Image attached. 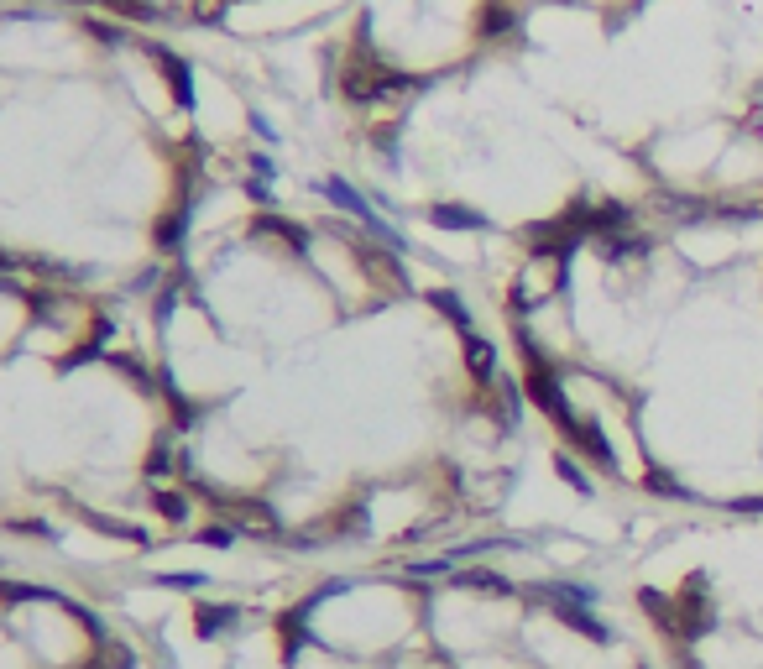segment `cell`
<instances>
[{
  "label": "cell",
  "instance_id": "cell-1",
  "mask_svg": "<svg viewBox=\"0 0 763 669\" xmlns=\"http://www.w3.org/2000/svg\"><path fill=\"white\" fill-rule=\"evenodd\" d=\"M319 194H325V199L335 204V210H345V215H351V220H356V225L366 230V236H372V241H382L387 251H398V257L408 251V236H403L398 225H387V220H382V215L372 210V199H366V194L356 189L351 178H340V173L319 178Z\"/></svg>",
  "mask_w": 763,
  "mask_h": 669
},
{
  "label": "cell",
  "instance_id": "cell-2",
  "mask_svg": "<svg viewBox=\"0 0 763 669\" xmlns=\"http://www.w3.org/2000/svg\"><path fill=\"white\" fill-rule=\"evenodd\" d=\"M565 450H575V455H586L596 471H607V476H622V460H617V450H612V440H607V429H601L591 413H586V424H581V434L565 445Z\"/></svg>",
  "mask_w": 763,
  "mask_h": 669
},
{
  "label": "cell",
  "instance_id": "cell-3",
  "mask_svg": "<svg viewBox=\"0 0 763 669\" xmlns=\"http://www.w3.org/2000/svg\"><path fill=\"white\" fill-rule=\"evenodd\" d=\"M549 617L560 622V628H570V633H581L586 643H596V649H607V643L617 638L607 622L596 617V607H570V602H549Z\"/></svg>",
  "mask_w": 763,
  "mask_h": 669
},
{
  "label": "cell",
  "instance_id": "cell-4",
  "mask_svg": "<svg viewBox=\"0 0 763 669\" xmlns=\"http://www.w3.org/2000/svg\"><path fill=\"white\" fill-rule=\"evenodd\" d=\"M460 356H466V377L481 387V392H492L497 377H502V361H497V345L487 335H466V345H460Z\"/></svg>",
  "mask_w": 763,
  "mask_h": 669
},
{
  "label": "cell",
  "instance_id": "cell-5",
  "mask_svg": "<svg viewBox=\"0 0 763 669\" xmlns=\"http://www.w3.org/2000/svg\"><path fill=\"white\" fill-rule=\"evenodd\" d=\"M147 53H152V63H163V79L173 89V105L178 110H194V68L183 63L173 48H163V42H147Z\"/></svg>",
  "mask_w": 763,
  "mask_h": 669
},
{
  "label": "cell",
  "instance_id": "cell-6",
  "mask_svg": "<svg viewBox=\"0 0 763 669\" xmlns=\"http://www.w3.org/2000/svg\"><path fill=\"white\" fill-rule=\"evenodd\" d=\"M424 220L434 230H492V220L476 210V204H460V199H439L424 210Z\"/></svg>",
  "mask_w": 763,
  "mask_h": 669
},
{
  "label": "cell",
  "instance_id": "cell-7",
  "mask_svg": "<svg viewBox=\"0 0 763 669\" xmlns=\"http://www.w3.org/2000/svg\"><path fill=\"white\" fill-rule=\"evenodd\" d=\"M450 586H460V591H487V596H502V602H513V596H523V586H518V581H507L502 570H487V565L455 570V575H450Z\"/></svg>",
  "mask_w": 763,
  "mask_h": 669
},
{
  "label": "cell",
  "instance_id": "cell-8",
  "mask_svg": "<svg viewBox=\"0 0 763 669\" xmlns=\"http://www.w3.org/2000/svg\"><path fill=\"white\" fill-rule=\"evenodd\" d=\"M518 27H523V16L507 6V0H487V6H481V16H476L481 42H507V37H518Z\"/></svg>",
  "mask_w": 763,
  "mask_h": 669
},
{
  "label": "cell",
  "instance_id": "cell-9",
  "mask_svg": "<svg viewBox=\"0 0 763 669\" xmlns=\"http://www.w3.org/2000/svg\"><path fill=\"white\" fill-rule=\"evenodd\" d=\"M429 309H434V314H445V319H450V325L460 330V340H466V335H476V319H471V304H466V298H460L455 288H429Z\"/></svg>",
  "mask_w": 763,
  "mask_h": 669
},
{
  "label": "cell",
  "instance_id": "cell-10",
  "mask_svg": "<svg viewBox=\"0 0 763 669\" xmlns=\"http://www.w3.org/2000/svg\"><path fill=\"white\" fill-rule=\"evenodd\" d=\"M638 487H643V492H654V497H669V502H696V492H690L675 471H664L659 460H649V466H643Z\"/></svg>",
  "mask_w": 763,
  "mask_h": 669
},
{
  "label": "cell",
  "instance_id": "cell-11",
  "mask_svg": "<svg viewBox=\"0 0 763 669\" xmlns=\"http://www.w3.org/2000/svg\"><path fill=\"white\" fill-rule=\"evenodd\" d=\"M183 230H189V199H183L178 210H168L163 220L152 225V241H157V251H168V257H173V251L183 246Z\"/></svg>",
  "mask_w": 763,
  "mask_h": 669
},
{
  "label": "cell",
  "instance_id": "cell-12",
  "mask_svg": "<svg viewBox=\"0 0 763 669\" xmlns=\"http://www.w3.org/2000/svg\"><path fill=\"white\" fill-rule=\"evenodd\" d=\"M554 476L565 481V487L575 492V497H591L596 492V481H591V471L581 466V460H575L570 450H554Z\"/></svg>",
  "mask_w": 763,
  "mask_h": 669
},
{
  "label": "cell",
  "instance_id": "cell-13",
  "mask_svg": "<svg viewBox=\"0 0 763 669\" xmlns=\"http://www.w3.org/2000/svg\"><path fill=\"white\" fill-rule=\"evenodd\" d=\"M241 622V607H199L194 612V633L199 638H220L225 628H236Z\"/></svg>",
  "mask_w": 763,
  "mask_h": 669
},
{
  "label": "cell",
  "instance_id": "cell-14",
  "mask_svg": "<svg viewBox=\"0 0 763 669\" xmlns=\"http://www.w3.org/2000/svg\"><path fill=\"white\" fill-rule=\"evenodd\" d=\"M100 6L115 11V16H126V21H157V16H168L163 0H100Z\"/></svg>",
  "mask_w": 763,
  "mask_h": 669
},
{
  "label": "cell",
  "instance_id": "cell-15",
  "mask_svg": "<svg viewBox=\"0 0 763 669\" xmlns=\"http://www.w3.org/2000/svg\"><path fill=\"white\" fill-rule=\"evenodd\" d=\"M257 230H262V236L288 241L293 251H309V230H304V225H293V220H277V215H267V220H257Z\"/></svg>",
  "mask_w": 763,
  "mask_h": 669
},
{
  "label": "cell",
  "instance_id": "cell-16",
  "mask_svg": "<svg viewBox=\"0 0 763 669\" xmlns=\"http://www.w3.org/2000/svg\"><path fill=\"white\" fill-rule=\"evenodd\" d=\"M152 507H157V513H163L168 523H183V518H189V497H178L173 487H157V492H152Z\"/></svg>",
  "mask_w": 763,
  "mask_h": 669
},
{
  "label": "cell",
  "instance_id": "cell-17",
  "mask_svg": "<svg viewBox=\"0 0 763 669\" xmlns=\"http://www.w3.org/2000/svg\"><path fill=\"white\" fill-rule=\"evenodd\" d=\"M157 581L173 591H204V575H194V570H173V575H157Z\"/></svg>",
  "mask_w": 763,
  "mask_h": 669
},
{
  "label": "cell",
  "instance_id": "cell-18",
  "mask_svg": "<svg viewBox=\"0 0 763 669\" xmlns=\"http://www.w3.org/2000/svg\"><path fill=\"white\" fill-rule=\"evenodd\" d=\"M199 539L210 544V549H230V544H236V528H225V523H210V528H204Z\"/></svg>",
  "mask_w": 763,
  "mask_h": 669
},
{
  "label": "cell",
  "instance_id": "cell-19",
  "mask_svg": "<svg viewBox=\"0 0 763 669\" xmlns=\"http://www.w3.org/2000/svg\"><path fill=\"white\" fill-rule=\"evenodd\" d=\"M727 513H743V518H763V492H753V497H732V502H727Z\"/></svg>",
  "mask_w": 763,
  "mask_h": 669
},
{
  "label": "cell",
  "instance_id": "cell-20",
  "mask_svg": "<svg viewBox=\"0 0 763 669\" xmlns=\"http://www.w3.org/2000/svg\"><path fill=\"white\" fill-rule=\"evenodd\" d=\"M168 466H173V445H168V440H163V445H157V450H152V455H147V476H163V471H168Z\"/></svg>",
  "mask_w": 763,
  "mask_h": 669
},
{
  "label": "cell",
  "instance_id": "cell-21",
  "mask_svg": "<svg viewBox=\"0 0 763 669\" xmlns=\"http://www.w3.org/2000/svg\"><path fill=\"white\" fill-rule=\"evenodd\" d=\"M89 32H95L100 42H115V48H126V42H131V32H121V27H105V21H89Z\"/></svg>",
  "mask_w": 763,
  "mask_h": 669
},
{
  "label": "cell",
  "instance_id": "cell-22",
  "mask_svg": "<svg viewBox=\"0 0 763 669\" xmlns=\"http://www.w3.org/2000/svg\"><path fill=\"white\" fill-rule=\"evenodd\" d=\"M246 168H251V178H272L277 173V163H272L267 152H246Z\"/></svg>",
  "mask_w": 763,
  "mask_h": 669
},
{
  "label": "cell",
  "instance_id": "cell-23",
  "mask_svg": "<svg viewBox=\"0 0 763 669\" xmlns=\"http://www.w3.org/2000/svg\"><path fill=\"white\" fill-rule=\"evenodd\" d=\"M246 199H257L262 210H267V204H272V189H267V178H251V183H246Z\"/></svg>",
  "mask_w": 763,
  "mask_h": 669
},
{
  "label": "cell",
  "instance_id": "cell-24",
  "mask_svg": "<svg viewBox=\"0 0 763 669\" xmlns=\"http://www.w3.org/2000/svg\"><path fill=\"white\" fill-rule=\"evenodd\" d=\"M251 131H257V136H262V142H277V131H272V126L262 121V115H251Z\"/></svg>",
  "mask_w": 763,
  "mask_h": 669
}]
</instances>
